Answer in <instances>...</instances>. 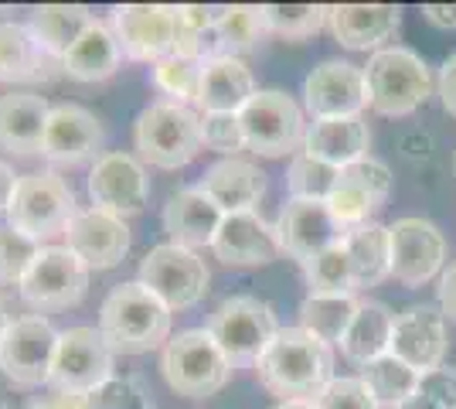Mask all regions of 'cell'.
<instances>
[{
    "label": "cell",
    "mask_w": 456,
    "mask_h": 409,
    "mask_svg": "<svg viewBox=\"0 0 456 409\" xmlns=\"http://www.w3.org/2000/svg\"><path fill=\"white\" fill-rule=\"evenodd\" d=\"M58 338H61V331H55V324L41 314L7 321L0 331V372L24 389L48 386Z\"/></svg>",
    "instance_id": "12"
},
{
    "label": "cell",
    "mask_w": 456,
    "mask_h": 409,
    "mask_svg": "<svg viewBox=\"0 0 456 409\" xmlns=\"http://www.w3.org/2000/svg\"><path fill=\"white\" fill-rule=\"evenodd\" d=\"M256 93L259 89H256V78L246 61L235 55H218L205 65L194 110L198 113H242Z\"/></svg>",
    "instance_id": "28"
},
{
    "label": "cell",
    "mask_w": 456,
    "mask_h": 409,
    "mask_svg": "<svg viewBox=\"0 0 456 409\" xmlns=\"http://www.w3.org/2000/svg\"><path fill=\"white\" fill-rule=\"evenodd\" d=\"M392 331H395V314L388 311L381 300H362L351 328L341 341V355L351 365H368L392 348Z\"/></svg>",
    "instance_id": "31"
},
{
    "label": "cell",
    "mask_w": 456,
    "mask_h": 409,
    "mask_svg": "<svg viewBox=\"0 0 456 409\" xmlns=\"http://www.w3.org/2000/svg\"><path fill=\"white\" fill-rule=\"evenodd\" d=\"M99 331L116 355H147L171 341V311L140 280L116 283L99 307Z\"/></svg>",
    "instance_id": "2"
},
{
    "label": "cell",
    "mask_w": 456,
    "mask_h": 409,
    "mask_svg": "<svg viewBox=\"0 0 456 409\" xmlns=\"http://www.w3.org/2000/svg\"><path fill=\"white\" fill-rule=\"evenodd\" d=\"M38 253L41 246L35 239H28L11 225H0V287H20L24 273Z\"/></svg>",
    "instance_id": "41"
},
{
    "label": "cell",
    "mask_w": 456,
    "mask_h": 409,
    "mask_svg": "<svg viewBox=\"0 0 456 409\" xmlns=\"http://www.w3.org/2000/svg\"><path fill=\"white\" fill-rule=\"evenodd\" d=\"M453 168H456V151H453Z\"/></svg>",
    "instance_id": "54"
},
{
    "label": "cell",
    "mask_w": 456,
    "mask_h": 409,
    "mask_svg": "<svg viewBox=\"0 0 456 409\" xmlns=\"http://www.w3.org/2000/svg\"><path fill=\"white\" fill-rule=\"evenodd\" d=\"M436 96H439V102H443V110L456 117V55H450V59L443 61V69H439Z\"/></svg>",
    "instance_id": "46"
},
{
    "label": "cell",
    "mask_w": 456,
    "mask_h": 409,
    "mask_svg": "<svg viewBox=\"0 0 456 409\" xmlns=\"http://www.w3.org/2000/svg\"><path fill=\"white\" fill-rule=\"evenodd\" d=\"M368 78V106L379 117H409L433 96L429 65L412 48L388 45L375 52L364 65Z\"/></svg>",
    "instance_id": "5"
},
{
    "label": "cell",
    "mask_w": 456,
    "mask_h": 409,
    "mask_svg": "<svg viewBox=\"0 0 456 409\" xmlns=\"http://www.w3.org/2000/svg\"><path fill=\"white\" fill-rule=\"evenodd\" d=\"M304 276L310 293H321V297L354 293V270H351V256L344 249V242L341 246H330L317 259H310L304 266Z\"/></svg>",
    "instance_id": "39"
},
{
    "label": "cell",
    "mask_w": 456,
    "mask_h": 409,
    "mask_svg": "<svg viewBox=\"0 0 456 409\" xmlns=\"http://www.w3.org/2000/svg\"><path fill=\"white\" fill-rule=\"evenodd\" d=\"M218 45H222V55H248L256 52L263 41L269 38V20L263 7H252V4H232L222 7L218 14Z\"/></svg>",
    "instance_id": "35"
},
{
    "label": "cell",
    "mask_w": 456,
    "mask_h": 409,
    "mask_svg": "<svg viewBox=\"0 0 456 409\" xmlns=\"http://www.w3.org/2000/svg\"><path fill=\"white\" fill-rule=\"evenodd\" d=\"M314 406L317 409H381L379 399L368 392V386L362 382V375L358 379H347V375H334L323 392L314 399Z\"/></svg>",
    "instance_id": "44"
},
{
    "label": "cell",
    "mask_w": 456,
    "mask_h": 409,
    "mask_svg": "<svg viewBox=\"0 0 456 409\" xmlns=\"http://www.w3.org/2000/svg\"><path fill=\"white\" fill-rule=\"evenodd\" d=\"M439 311L456 321V263H450V270L439 276Z\"/></svg>",
    "instance_id": "47"
},
{
    "label": "cell",
    "mask_w": 456,
    "mask_h": 409,
    "mask_svg": "<svg viewBox=\"0 0 456 409\" xmlns=\"http://www.w3.org/2000/svg\"><path fill=\"white\" fill-rule=\"evenodd\" d=\"M304 106L314 119L362 117L368 106V78L354 61H321L304 78Z\"/></svg>",
    "instance_id": "17"
},
{
    "label": "cell",
    "mask_w": 456,
    "mask_h": 409,
    "mask_svg": "<svg viewBox=\"0 0 456 409\" xmlns=\"http://www.w3.org/2000/svg\"><path fill=\"white\" fill-rule=\"evenodd\" d=\"M65 76L61 59H55L28 24L0 20V82L24 86V82H55Z\"/></svg>",
    "instance_id": "24"
},
{
    "label": "cell",
    "mask_w": 456,
    "mask_h": 409,
    "mask_svg": "<svg viewBox=\"0 0 456 409\" xmlns=\"http://www.w3.org/2000/svg\"><path fill=\"white\" fill-rule=\"evenodd\" d=\"M395 409H443V406H439L436 399H429L426 392H416V396H409V399H405V403H399Z\"/></svg>",
    "instance_id": "50"
},
{
    "label": "cell",
    "mask_w": 456,
    "mask_h": 409,
    "mask_svg": "<svg viewBox=\"0 0 456 409\" xmlns=\"http://www.w3.org/2000/svg\"><path fill=\"white\" fill-rule=\"evenodd\" d=\"M102 123L78 102L52 106V117L41 140V157L52 164H82L102 151ZM102 157V154H99Z\"/></svg>",
    "instance_id": "23"
},
{
    "label": "cell",
    "mask_w": 456,
    "mask_h": 409,
    "mask_svg": "<svg viewBox=\"0 0 456 409\" xmlns=\"http://www.w3.org/2000/svg\"><path fill=\"white\" fill-rule=\"evenodd\" d=\"M276 235H280L283 256L306 266L310 259L327 253L330 246H341L347 233L330 215L327 201H293L289 198L276 218Z\"/></svg>",
    "instance_id": "18"
},
{
    "label": "cell",
    "mask_w": 456,
    "mask_h": 409,
    "mask_svg": "<svg viewBox=\"0 0 456 409\" xmlns=\"http://www.w3.org/2000/svg\"><path fill=\"white\" fill-rule=\"evenodd\" d=\"M419 392H426L429 399H436L443 409H456V369H433L422 375Z\"/></svg>",
    "instance_id": "45"
},
{
    "label": "cell",
    "mask_w": 456,
    "mask_h": 409,
    "mask_svg": "<svg viewBox=\"0 0 456 409\" xmlns=\"http://www.w3.org/2000/svg\"><path fill=\"white\" fill-rule=\"evenodd\" d=\"M304 151L310 157H321L334 168H351L364 157H371V130L364 117H341V119H314L306 130Z\"/></svg>",
    "instance_id": "29"
},
{
    "label": "cell",
    "mask_w": 456,
    "mask_h": 409,
    "mask_svg": "<svg viewBox=\"0 0 456 409\" xmlns=\"http://www.w3.org/2000/svg\"><path fill=\"white\" fill-rule=\"evenodd\" d=\"M344 249L351 256L354 270V290L379 287L385 276H392V246H388V225L368 222L362 229L344 235Z\"/></svg>",
    "instance_id": "32"
},
{
    "label": "cell",
    "mask_w": 456,
    "mask_h": 409,
    "mask_svg": "<svg viewBox=\"0 0 456 409\" xmlns=\"http://www.w3.org/2000/svg\"><path fill=\"white\" fill-rule=\"evenodd\" d=\"M362 382L368 386V392L379 399L381 409H395L399 403H405L409 396H416L422 375L388 351V355H381V358L364 365Z\"/></svg>",
    "instance_id": "36"
},
{
    "label": "cell",
    "mask_w": 456,
    "mask_h": 409,
    "mask_svg": "<svg viewBox=\"0 0 456 409\" xmlns=\"http://www.w3.org/2000/svg\"><path fill=\"white\" fill-rule=\"evenodd\" d=\"M93 20L95 18L89 14V7H82V4H41V7L31 11L28 28L35 31V38H38L55 59H65L69 48L86 35V28H89Z\"/></svg>",
    "instance_id": "33"
},
{
    "label": "cell",
    "mask_w": 456,
    "mask_h": 409,
    "mask_svg": "<svg viewBox=\"0 0 456 409\" xmlns=\"http://www.w3.org/2000/svg\"><path fill=\"white\" fill-rule=\"evenodd\" d=\"M4 324H7V321H4V304H0V331H4Z\"/></svg>",
    "instance_id": "53"
},
{
    "label": "cell",
    "mask_w": 456,
    "mask_h": 409,
    "mask_svg": "<svg viewBox=\"0 0 456 409\" xmlns=\"http://www.w3.org/2000/svg\"><path fill=\"white\" fill-rule=\"evenodd\" d=\"M402 28V11L392 4H330L327 7V31L341 48L351 52H381L388 48Z\"/></svg>",
    "instance_id": "22"
},
{
    "label": "cell",
    "mask_w": 456,
    "mask_h": 409,
    "mask_svg": "<svg viewBox=\"0 0 456 409\" xmlns=\"http://www.w3.org/2000/svg\"><path fill=\"white\" fill-rule=\"evenodd\" d=\"M134 151L143 164L160 171H177L205 151L201 113L171 99H157L140 110L134 123Z\"/></svg>",
    "instance_id": "3"
},
{
    "label": "cell",
    "mask_w": 456,
    "mask_h": 409,
    "mask_svg": "<svg viewBox=\"0 0 456 409\" xmlns=\"http://www.w3.org/2000/svg\"><path fill=\"white\" fill-rule=\"evenodd\" d=\"M358 307H362V300L354 293H341V297L306 293L304 304H300V328L327 341V345H341Z\"/></svg>",
    "instance_id": "34"
},
{
    "label": "cell",
    "mask_w": 456,
    "mask_h": 409,
    "mask_svg": "<svg viewBox=\"0 0 456 409\" xmlns=\"http://www.w3.org/2000/svg\"><path fill=\"white\" fill-rule=\"evenodd\" d=\"M208 334L218 341V348L225 351L232 369L256 365L269 348V341L280 334L276 311L266 300L252 297V293H235L225 297L208 317Z\"/></svg>",
    "instance_id": "8"
},
{
    "label": "cell",
    "mask_w": 456,
    "mask_h": 409,
    "mask_svg": "<svg viewBox=\"0 0 456 409\" xmlns=\"http://www.w3.org/2000/svg\"><path fill=\"white\" fill-rule=\"evenodd\" d=\"M0 409H55V403L52 399H20V403H7Z\"/></svg>",
    "instance_id": "51"
},
{
    "label": "cell",
    "mask_w": 456,
    "mask_h": 409,
    "mask_svg": "<svg viewBox=\"0 0 456 409\" xmlns=\"http://www.w3.org/2000/svg\"><path fill=\"white\" fill-rule=\"evenodd\" d=\"M341 181V168L327 164L321 157H310L306 151L289 160L286 168V192L293 201H327Z\"/></svg>",
    "instance_id": "37"
},
{
    "label": "cell",
    "mask_w": 456,
    "mask_h": 409,
    "mask_svg": "<svg viewBox=\"0 0 456 409\" xmlns=\"http://www.w3.org/2000/svg\"><path fill=\"white\" fill-rule=\"evenodd\" d=\"M205 65L208 61L188 59V55H167L160 59L151 69L153 86L171 99V102H181V106H194L198 102V93H201V76H205Z\"/></svg>",
    "instance_id": "38"
},
{
    "label": "cell",
    "mask_w": 456,
    "mask_h": 409,
    "mask_svg": "<svg viewBox=\"0 0 456 409\" xmlns=\"http://www.w3.org/2000/svg\"><path fill=\"white\" fill-rule=\"evenodd\" d=\"M269 35L286 41L314 38L321 28H327V7L321 4H266Z\"/></svg>",
    "instance_id": "40"
},
{
    "label": "cell",
    "mask_w": 456,
    "mask_h": 409,
    "mask_svg": "<svg viewBox=\"0 0 456 409\" xmlns=\"http://www.w3.org/2000/svg\"><path fill=\"white\" fill-rule=\"evenodd\" d=\"M160 375L184 399H208L222 392L232 379V362L208 328L177 331L160 351Z\"/></svg>",
    "instance_id": "4"
},
{
    "label": "cell",
    "mask_w": 456,
    "mask_h": 409,
    "mask_svg": "<svg viewBox=\"0 0 456 409\" xmlns=\"http://www.w3.org/2000/svg\"><path fill=\"white\" fill-rule=\"evenodd\" d=\"M123 59L157 65L177 41V7L171 4H119L110 14Z\"/></svg>",
    "instance_id": "13"
},
{
    "label": "cell",
    "mask_w": 456,
    "mask_h": 409,
    "mask_svg": "<svg viewBox=\"0 0 456 409\" xmlns=\"http://www.w3.org/2000/svg\"><path fill=\"white\" fill-rule=\"evenodd\" d=\"M65 246L89 270H113L126 259L130 246H134V235H130L126 218L102 212V209H82L65 233Z\"/></svg>",
    "instance_id": "20"
},
{
    "label": "cell",
    "mask_w": 456,
    "mask_h": 409,
    "mask_svg": "<svg viewBox=\"0 0 456 409\" xmlns=\"http://www.w3.org/2000/svg\"><path fill=\"white\" fill-rule=\"evenodd\" d=\"M78 212L82 209L76 205V192L65 177H58L55 171H31V175H20L14 188V198L7 205V225L41 246L55 235L69 233Z\"/></svg>",
    "instance_id": "6"
},
{
    "label": "cell",
    "mask_w": 456,
    "mask_h": 409,
    "mask_svg": "<svg viewBox=\"0 0 456 409\" xmlns=\"http://www.w3.org/2000/svg\"><path fill=\"white\" fill-rule=\"evenodd\" d=\"M450 348L446 338V317L439 304H416L395 314V331H392V355L412 365L419 375L443 369V358Z\"/></svg>",
    "instance_id": "19"
},
{
    "label": "cell",
    "mask_w": 456,
    "mask_h": 409,
    "mask_svg": "<svg viewBox=\"0 0 456 409\" xmlns=\"http://www.w3.org/2000/svg\"><path fill=\"white\" fill-rule=\"evenodd\" d=\"M89 266L69 246H41L20 280V297L35 311H69L89 293Z\"/></svg>",
    "instance_id": "10"
},
{
    "label": "cell",
    "mask_w": 456,
    "mask_h": 409,
    "mask_svg": "<svg viewBox=\"0 0 456 409\" xmlns=\"http://www.w3.org/2000/svg\"><path fill=\"white\" fill-rule=\"evenodd\" d=\"M86 409H153V403L136 375H113L86 396Z\"/></svg>",
    "instance_id": "42"
},
{
    "label": "cell",
    "mask_w": 456,
    "mask_h": 409,
    "mask_svg": "<svg viewBox=\"0 0 456 409\" xmlns=\"http://www.w3.org/2000/svg\"><path fill=\"white\" fill-rule=\"evenodd\" d=\"M252 369L259 386L280 403H293V399L314 403L323 386L334 379V351L327 341L304 331L300 324L280 328V334L269 341V348Z\"/></svg>",
    "instance_id": "1"
},
{
    "label": "cell",
    "mask_w": 456,
    "mask_h": 409,
    "mask_svg": "<svg viewBox=\"0 0 456 409\" xmlns=\"http://www.w3.org/2000/svg\"><path fill=\"white\" fill-rule=\"evenodd\" d=\"M273 409H317L310 399H293V403H276Z\"/></svg>",
    "instance_id": "52"
},
{
    "label": "cell",
    "mask_w": 456,
    "mask_h": 409,
    "mask_svg": "<svg viewBox=\"0 0 456 409\" xmlns=\"http://www.w3.org/2000/svg\"><path fill=\"white\" fill-rule=\"evenodd\" d=\"M89 198L93 209H102L119 218L140 215L151 201V177L143 160L123 151H110V154L95 157L93 171H89Z\"/></svg>",
    "instance_id": "14"
},
{
    "label": "cell",
    "mask_w": 456,
    "mask_h": 409,
    "mask_svg": "<svg viewBox=\"0 0 456 409\" xmlns=\"http://www.w3.org/2000/svg\"><path fill=\"white\" fill-rule=\"evenodd\" d=\"M48 117H52V106L38 93H4L0 96V151L14 157L41 154Z\"/></svg>",
    "instance_id": "27"
},
{
    "label": "cell",
    "mask_w": 456,
    "mask_h": 409,
    "mask_svg": "<svg viewBox=\"0 0 456 409\" xmlns=\"http://www.w3.org/2000/svg\"><path fill=\"white\" fill-rule=\"evenodd\" d=\"M136 280L157 300H164V307L174 314L194 307L208 293L211 273L205 266V259L194 253V249L174 246V242H160V246H153L151 253L143 256Z\"/></svg>",
    "instance_id": "11"
},
{
    "label": "cell",
    "mask_w": 456,
    "mask_h": 409,
    "mask_svg": "<svg viewBox=\"0 0 456 409\" xmlns=\"http://www.w3.org/2000/svg\"><path fill=\"white\" fill-rule=\"evenodd\" d=\"M20 175H14V168L7 160H0V215H7V205L14 198V188H18Z\"/></svg>",
    "instance_id": "49"
},
{
    "label": "cell",
    "mask_w": 456,
    "mask_h": 409,
    "mask_svg": "<svg viewBox=\"0 0 456 409\" xmlns=\"http://www.w3.org/2000/svg\"><path fill=\"white\" fill-rule=\"evenodd\" d=\"M392 246V280L416 290L439 276L446 263V235L429 218H399L388 225Z\"/></svg>",
    "instance_id": "15"
},
{
    "label": "cell",
    "mask_w": 456,
    "mask_h": 409,
    "mask_svg": "<svg viewBox=\"0 0 456 409\" xmlns=\"http://www.w3.org/2000/svg\"><path fill=\"white\" fill-rule=\"evenodd\" d=\"M113 358L116 351L110 341L102 338L99 328L78 324L61 331L55 348V362H52V375H48V389L55 396H76L86 399L95 392L106 379H113Z\"/></svg>",
    "instance_id": "9"
},
{
    "label": "cell",
    "mask_w": 456,
    "mask_h": 409,
    "mask_svg": "<svg viewBox=\"0 0 456 409\" xmlns=\"http://www.w3.org/2000/svg\"><path fill=\"white\" fill-rule=\"evenodd\" d=\"M211 253L225 266H269L283 256V246L276 225H269L259 212H235L222 218Z\"/></svg>",
    "instance_id": "21"
},
{
    "label": "cell",
    "mask_w": 456,
    "mask_h": 409,
    "mask_svg": "<svg viewBox=\"0 0 456 409\" xmlns=\"http://www.w3.org/2000/svg\"><path fill=\"white\" fill-rule=\"evenodd\" d=\"M198 188L225 215H235V212H256L263 195H266L269 181H266V171L256 160L222 157L211 168H205Z\"/></svg>",
    "instance_id": "25"
},
{
    "label": "cell",
    "mask_w": 456,
    "mask_h": 409,
    "mask_svg": "<svg viewBox=\"0 0 456 409\" xmlns=\"http://www.w3.org/2000/svg\"><path fill=\"white\" fill-rule=\"evenodd\" d=\"M222 218H225V212H222L198 184L174 192V195L167 198V205H164V215H160L164 233H167V239H171L174 246H184V249H194V253H198L201 246L211 249Z\"/></svg>",
    "instance_id": "26"
},
{
    "label": "cell",
    "mask_w": 456,
    "mask_h": 409,
    "mask_svg": "<svg viewBox=\"0 0 456 409\" xmlns=\"http://www.w3.org/2000/svg\"><path fill=\"white\" fill-rule=\"evenodd\" d=\"M246 151L256 157H297L306 143V123L300 102L283 89H259L239 113Z\"/></svg>",
    "instance_id": "7"
},
{
    "label": "cell",
    "mask_w": 456,
    "mask_h": 409,
    "mask_svg": "<svg viewBox=\"0 0 456 409\" xmlns=\"http://www.w3.org/2000/svg\"><path fill=\"white\" fill-rule=\"evenodd\" d=\"M392 195V171L375 157H364L351 168H341V181L334 195L327 198V209L338 218L344 233H354L371 222V215L385 209Z\"/></svg>",
    "instance_id": "16"
},
{
    "label": "cell",
    "mask_w": 456,
    "mask_h": 409,
    "mask_svg": "<svg viewBox=\"0 0 456 409\" xmlns=\"http://www.w3.org/2000/svg\"><path fill=\"white\" fill-rule=\"evenodd\" d=\"M201 140H205V151L239 157L246 151V134H242L239 113H201Z\"/></svg>",
    "instance_id": "43"
},
{
    "label": "cell",
    "mask_w": 456,
    "mask_h": 409,
    "mask_svg": "<svg viewBox=\"0 0 456 409\" xmlns=\"http://www.w3.org/2000/svg\"><path fill=\"white\" fill-rule=\"evenodd\" d=\"M426 24H433L439 31H453L456 28V4H426L422 7Z\"/></svg>",
    "instance_id": "48"
},
{
    "label": "cell",
    "mask_w": 456,
    "mask_h": 409,
    "mask_svg": "<svg viewBox=\"0 0 456 409\" xmlns=\"http://www.w3.org/2000/svg\"><path fill=\"white\" fill-rule=\"evenodd\" d=\"M123 61V48L116 41V31L110 20H93L86 28V35L69 48V55L61 59L65 76L76 82H102V78L116 76Z\"/></svg>",
    "instance_id": "30"
}]
</instances>
